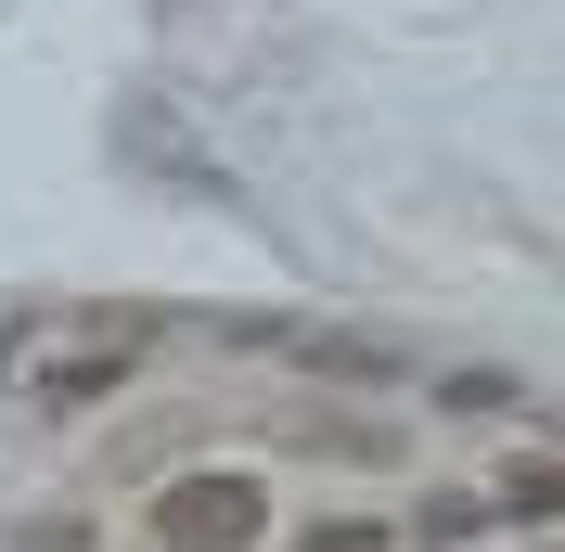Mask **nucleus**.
<instances>
[{
	"label": "nucleus",
	"instance_id": "obj_1",
	"mask_svg": "<svg viewBox=\"0 0 565 552\" xmlns=\"http://www.w3.org/2000/svg\"><path fill=\"white\" fill-rule=\"evenodd\" d=\"M245 540H270V488H257V476L206 463V476L154 488V552H245Z\"/></svg>",
	"mask_w": 565,
	"mask_h": 552
},
{
	"label": "nucleus",
	"instance_id": "obj_2",
	"mask_svg": "<svg viewBox=\"0 0 565 552\" xmlns=\"http://www.w3.org/2000/svg\"><path fill=\"white\" fill-rule=\"evenodd\" d=\"M129 360H141L129 335H104V347H65V360H39V399H52V412H90L104 385H129Z\"/></svg>",
	"mask_w": 565,
	"mask_h": 552
},
{
	"label": "nucleus",
	"instance_id": "obj_3",
	"mask_svg": "<svg viewBox=\"0 0 565 552\" xmlns=\"http://www.w3.org/2000/svg\"><path fill=\"white\" fill-rule=\"evenodd\" d=\"M501 501H514L527 527H565V463H514V476H501Z\"/></svg>",
	"mask_w": 565,
	"mask_h": 552
},
{
	"label": "nucleus",
	"instance_id": "obj_4",
	"mask_svg": "<svg viewBox=\"0 0 565 552\" xmlns=\"http://www.w3.org/2000/svg\"><path fill=\"white\" fill-rule=\"evenodd\" d=\"M462 527H476V488H450V501H424V514H412V540H462Z\"/></svg>",
	"mask_w": 565,
	"mask_h": 552
},
{
	"label": "nucleus",
	"instance_id": "obj_5",
	"mask_svg": "<svg viewBox=\"0 0 565 552\" xmlns=\"http://www.w3.org/2000/svg\"><path fill=\"white\" fill-rule=\"evenodd\" d=\"M309 552H386V527H360V514H334V527H309Z\"/></svg>",
	"mask_w": 565,
	"mask_h": 552
}]
</instances>
